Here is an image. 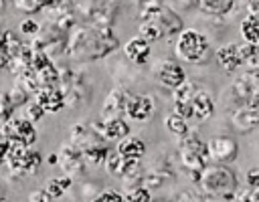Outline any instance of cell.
<instances>
[{"label": "cell", "mask_w": 259, "mask_h": 202, "mask_svg": "<svg viewBox=\"0 0 259 202\" xmlns=\"http://www.w3.org/2000/svg\"><path fill=\"white\" fill-rule=\"evenodd\" d=\"M154 77L162 87L174 91L178 85H182L186 81V71L182 69L180 63H176L172 59H160L154 65Z\"/></svg>", "instance_id": "30bf717a"}, {"label": "cell", "mask_w": 259, "mask_h": 202, "mask_svg": "<svg viewBox=\"0 0 259 202\" xmlns=\"http://www.w3.org/2000/svg\"><path fill=\"white\" fill-rule=\"evenodd\" d=\"M208 156L214 164H233L239 156V141L233 135H212L208 141Z\"/></svg>", "instance_id": "9c48e42d"}, {"label": "cell", "mask_w": 259, "mask_h": 202, "mask_svg": "<svg viewBox=\"0 0 259 202\" xmlns=\"http://www.w3.org/2000/svg\"><path fill=\"white\" fill-rule=\"evenodd\" d=\"M63 93H65V107H81L87 101V91L83 83L77 85H61Z\"/></svg>", "instance_id": "cb8c5ba5"}, {"label": "cell", "mask_w": 259, "mask_h": 202, "mask_svg": "<svg viewBox=\"0 0 259 202\" xmlns=\"http://www.w3.org/2000/svg\"><path fill=\"white\" fill-rule=\"evenodd\" d=\"M69 131H71L69 143H73V145L79 147V149H85V147H89V145H93V143L103 141V139L99 137V133L91 127V123H85V121H79V123L71 125ZM105 143H107V141H105Z\"/></svg>", "instance_id": "ac0fdd59"}, {"label": "cell", "mask_w": 259, "mask_h": 202, "mask_svg": "<svg viewBox=\"0 0 259 202\" xmlns=\"http://www.w3.org/2000/svg\"><path fill=\"white\" fill-rule=\"evenodd\" d=\"M40 164H42V156L32 145H16V143L8 145V154H6L4 166L14 178L36 174Z\"/></svg>", "instance_id": "5b68a950"}, {"label": "cell", "mask_w": 259, "mask_h": 202, "mask_svg": "<svg viewBox=\"0 0 259 202\" xmlns=\"http://www.w3.org/2000/svg\"><path fill=\"white\" fill-rule=\"evenodd\" d=\"M245 184L251 190H259V168H251L245 174Z\"/></svg>", "instance_id": "7bdbcfd3"}, {"label": "cell", "mask_w": 259, "mask_h": 202, "mask_svg": "<svg viewBox=\"0 0 259 202\" xmlns=\"http://www.w3.org/2000/svg\"><path fill=\"white\" fill-rule=\"evenodd\" d=\"M202 202H221V200H210V198H204Z\"/></svg>", "instance_id": "816d5d0a"}, {"label": "cell", "mask_w": 259, "mask_h": 202, "mask_svg": "<svg viewBox=\"0 0 259 202\" xmlns=\"http://www.w3.org/2000/svg\"><path fill=\"white\" fill-rule=\"evenodd\" d=\"M12 113H14V103L10 95L0 91V121H6L8 117H12Z\"/></svg>", "instance_id": "74e56055"}, {"label": "cell", "mask_w": 259, "mask_h": 202, "mask_svg": "<svg viewBox=\"0 0 259 202\" xmlns=\"http://www.w3.org/2000/svg\"><path fill=\"white\" fill-rule=\"evenodd\" d=\"M103 188L95 182V180H89V182H83L81 184V192H79V198L81 200H85V202H91L99 192H101Z\"/></svg>", "instance_id": "d590c367"}, {"label": "cell", "mask_w": 259, "mask_h": 202, "mask_svg": "<svg viewBox=\"0 0 259 202\" xmlns=\"http://www.w3.org/2000/svg\"><path fill=\"white\" fill-rule=\"evenodd\" d=\"M79 202H85V200H79Z\"/></svg>", "instance_id": "db71d44e"}, {"label": "cell", "mask_w": 259, "mask_h": 202, "mask_svg": "<svg viewBox=\"0 0 259 202\" xmlns=\"http://www.w3.org/2000/svg\"><path fill=\"white\" fill-rule=\"evenodd\" d=\"M34 77H36V81H38L40 87H57V85H61L59 67H57L55 63H51V65H47L45 69L36 71Z\"/></svg>", "instance_id": "4316f807"}, {"label": "cell", "mask_w": 259, "mask_h": 202, "mask_svg": "<svg viewBox=\"0 0 259 202\" xmlns=\"http://www.w3.org/2000/svg\"><path fill=\"white\" fill-rule=\"evenodd\" d=\"M178 160H180V166L186 172H202L210 164L206 141H202L196 135V131L190 129L178 141Z\"/></svg>", "instance_id": "277c9868"}, {"label": "cell", "mask_w": 259, "mask_h": 202, "mask_svg": "<svg viewBox=\"0 0 259 202\" xmlns=\"http://www.w3.org/2000/svg\"><path fill=\"white\" fill-rule=\"evenodd\" d=\"M121 168H123V158H121L115 149L109 152V156H107V160H105V170H107L113 178L119 180V176H121Z\"/></svg>", "instance_id": "d6a6232c"}, {"label": "cell", "mask_w": 259, "mask_h": 202, "mask_svg": "<svg viewBox=\"0 0 259 202\" xmlns=\"http://www.w3.org/2000/svg\"><path fill=\"white\" fill-rule=\"evenodd\" d=\"M214 57H217L219 65H221L227 73H231V75H235L239 69H243V61H241L239 44H237V42H225V44H221V46L214 50Z\"/></svg>", "instance_id": "e0dca14e"}, {"label": "cell", "mask_w": 259, "mask_h": 202, "mask_svg": "<svg viewBox=\"0 0 259 202\" xmlns=\"http://www.w3.org/2000/svg\"><path fill=\"white\" fill-rule=\"evenodd\" d=\"M109 152H111V149L107 147V143H105V141H99V143H93V145L81 149V156H83L85 166L91 168V170H95V168H101V166L105 164Z\"/></svg>", "instance_id": "7402d4cb"}, {"label": "cell", "mask_w": 259, "mask_h": 202, "mask_svg": "<svg viewBox=\"0 0 259 202\" xmlns=\"http://www.w3.org/2000/svg\"><path fill=\"white\" fill-rule=\"evenodd\" d=\"M115 152L125 160H142L146 156V141L136 135H127L115 143Z\"/></svg>", "instance_id": "ffe728a7"}, {"label": "cell", "mask_w": 259, "mask_h": 202, "mask_svg": "<svg viewBox=\"0 0 259 202\" xmlns=\"http://www.w3.org/2000/svg\"><path fill=\"white\" fill-rule=\"evenodd\" d=\"M45 115H47V111H45V109H42L34 99H30V101L24 105V117H26V119H30L32 123L40 121Z\"/></svg>", "instance_id": "8d00e7d4"}, {"label": "cell", "mask_w": 259, "mask_h": 202, "mask_svg": "<svg viewBox=\"0 0 259 202\" xmlns=\"http://www.w3.org/2000/svg\"><path fill=\"white\" fill-rule=\"evenodd\" d=\"M140 18L142 20H154L160 26V30L164 32V36H178L184 30V22H182L180 14L168 4H160L152 10L140 12Z\"/></svg>", "instance_id": "8992f818"}, {"label": "cell", "mask_w": 259, "mask_h": 202, "mask_svg": "<svg viewBox=\"0 0 259 202\" xmlns=\"http://www.w3.org/2000/svg\"><path fill=\"white\" fill-rule=\"evenodd\" d=\"M214 113V99L206 89H198L192 97V117L198 121L210 119Z\"/></svg>", "instance_id": "d6986e66"}, {"label": "cell", "mask_w": 259, "mask_h": 202, "mask_svg": "<svg viewBox=\"0 0 259 202\" xmlns=\"http://www.w3.org/2000/svg\"><path fill=\"white\" fill-rule=\"evenodd\" d=\"M6 200V190H4V186L0 184V202H4Z\"/></svg>", "instance_id": "681fc988"}, {"label": "cell", "mask_w": 259, "mask_h": 202, "mask_svg": "<svg viewBox=\"0 0 259 202\" xmlns=\"http://www.w3.org/2000/svg\"><path fill=\"white\" fill-rule=\"evenodd\" d=\"M32 99H34L47 113H57V111H61V109L65 107V93H63L61 85H57V87H40V89L32 95Z\"/></svg>", "instance_id": "2e32d148"}, {"label": "cell", "mask_w": 259, "mask_h": 202, "mask_svg": "<svg viewBox=\"0 0 259 202\" xmlns=\"http://www.w3.org/2000/svg\"><path fill=\"white\" fill-rule=\"evenodd\" d=\"M28 202H55V198L42 188V190H34L28 194Z\"/></svg>", "instance_id": "ee69618b"}, {"label": "cell", "mask_w": 259, "mask_h": 202, "mask_svg": "<svg viewBox=\"0 0 259 202\" xmlns=\"http://www.w3.org/2000/svg\"><path fill=\"white\" fill-rule=\"evenodd\" d=\"M26 42L22 40V34L20 32H14V30H4V40H2V46H4V50L8 53V57L12 59V57H16L20 50H22V46H24Z\"/></svg>", "instance_id": "f1b7e54d"}, {"label": "cell", "mask_w": 259, "mask_h": 202, "mask_svg": "<svg viewBox=\"0 0 259 202\" xmlns=\"http://www.w3.org/2000/svg\"><path fill=\"white\" fill-rule=\"evenodd\" d=\"M144 176H146V166L142 164V160H125L123 158V168H121V176H119V182H123V188L142 184Z\"/></svg>", "instance_id": "44dd1931"}, {"label": "cell", "mask_w": 259, "mask_h": 202, "mask_svg": "<svg viewBox=\"0 0 259 202\" xmlns=\"http://www.w3.org/2000/svg\"><path fill=\"white\" fill-rule=\"evenodd\" d=\"M196 91H198L196 83H192V81L186 79L182 85H178L172 91V101H192V97L196 95Z\"/></svg>", "instance_id": "1f68e13d"}, {"label": "cell", "mask_w": 259, "mask_h": 202, "mask_svg": "<svg viewBox=\"0 0 259 202\" xmlns=\"http://www.w3.org/2000/svg\"><path fill=\"white\" fill-rule=\"evenodd\" d=\"M196 6L204 14L214 16V18H221V16H227L233 10L235 0H196Z\"/></svg>", "instance_id": "603a6c76"}, {"label": "cell", "mask_w": 259, "mask_h": 202, "mask_svg": "<svg viewBox=\"0 0 259 202\" xmlns=\"http://www.w3.org/2000/svg\"><path fill=\"white\" fill-rule=\"evenodd\" d=\"M247 105H251L255 111H259V87L253 91V95L249 97V101H247Z\"/></svg>", "instance_id": "7dc6e473"}, {"label": "cell", "mask_w": 259, "mask_h": 202, "mask_svg": "<svg viewBox=\"0 0 259 202\" xmlns=\"http://www.w3.org/2000/svg\"><path fill=\"white\" fill-rule=\"evenodd\" d=\"M8 2H10L16 10H20V12H24V14H34V12L40 10L34 0H8Z\"/></svg>", "instance_id": "60d3db41"}, {"label": "cell", "mask_w": 259, "mask_h": 202, "mask_svg": "<svg viewBox=\"0 0 259 202\" xmlns=\"http://www.w3.org/2000/svg\"><path fill=\"white\" fill-rule=\"evenodd\" d=\"M198 190L204 198L210 200H221V202H231L237 196L239 190V178L237 172L229 164H214L210 162L198 178Z\"/></svg>", "instance_id": "7a4b0ae2"}, {"label": "cell", "mask_w": 259, "mask_h": 202, "mask_svg": "<svg viewBox=\"0 0 259 202\" xmlns=\"http://www.w3.org/2000/svg\"><path fill=\"white\" fill-rule=\"evenodd\" d=\"M18 32L22 36H36L40 32V24L36 20H32V18H24L20 22V26H18Z\"/></svg>", "instance_id": "f35d334b"}, {"label": "cell", "mask_w": 259, "mask_h": 202, "mask_svg": "<svg viewBox=\"0 0 259 202\" xmlns=\"http://www.w3.org/2000/svg\"><path fill=\"white\" fill-rule=\"evenodd\" d=\"M91 127L99 133V137L103 141H119L123 137L130 135V123L123 119V117H117V119H97V121H91Z\"/></svg>", "instance_id": "4fadbf2b"}, {"label": "cell", "mask_w": 259, "mask_h": 202, "mask_svg": "<svg viewBox=\"0 0 259 202\" xmlns=\"http://www.w3.org/2000/svg\"><path fill=\"white\" fill-rule=\"evenodd\" d=\"M73 186V178L71 176H61V178H49L47 180V184H45V190L57 200V198H61L69 188Z\"/></svg>", "instance_id": "83f0119b"}, {"label": "cell", "mask_w": 259, "mask_h": 202, "mask_svg": "<svg viewBox=\"0 0 259 202\" xmlns=\"http://www.w3.org/2000/svg\"><path fill=\"white\" fill-rule=\"evenodd\" d=\"M164 127H166L172 135H176L178 139L184 137V135L190 131V127H188V119L176 115L174 111H168V113H166V117H164Z\"/></svg>", "instance_id": "484cf974"}, {"label": "cell", "mask_w": 259, "mask_h": 202, "mask_svg": "<svg viewBox=\"0 0 259 202\" xmlns=\"http://www.w3.org/2000/svg\"><path fill=\"white\" fill-rule=\"evenodd\" d=\"M8 95H10V99H12V103H14V107H18V105H26L30 99H32V95L26 91V89H22L18 83H14L12 85V89L8 91Z\"/></svg>", "instance_id": "836d02e7"}, {"label": "cell", "mask_w": 259, "mask_h": 202, "mask_svg": "<svg viewBox=\"0 0 259 202\" xmlns=\"http://www.w3.org/2000/svg\"><path fill=\"white\" fill-rule=\"evenodd\" d=\"M176 115L184 119H192V101H172V109Z\"/></svg>", "instance_id": "ab89813d"}, {"label": "cell", "mask_w": 259, "mask_h": 202, "mask_svg": "<svg viewBox=\"0 0 259 202\" xmlns=\"http://www.w3.org/2000/svg\"><path fill=\"white\" fill-rule=\"evenodd\" d=\"M245 8H247V14L259 16V0H245Z\"/></svg>", "instance_id": "bcb514c9"}, {"label": "cell", "mask_w": 259, "mask_h": 202, "mask_svg": "<svg viewBox=\"0 0 259 202\" xmlns=\"http://www.w3.org/2000/svg\"><path fill=\"white\" fill-rule=\"evenodd\" d=\"M119 46L111 26L77 24L67 36V55L75 61H97Z\"/></svg>", "instance_id": "6da1fadb"}, {"label": "cell", "mask_w": 259, "mask_h": 202, "mask_svg": "<svg viewBox=\"0 0 259 202\" xmlns=\"http://www.w3.org/2000/svg\"><path fill=\"white\" fill-rule=\"evenodd\" d=\"M34 2L38 4V8H47V10H51V8L61 6L65 0H34Z\"/></svg>", "instance_id": "f6af8a7d"}, {"label": "cell", "mask_w": 259, "mask_h": 202, "mask_svg": "<svg viewBox=\"0 0 259 202\" xmlns=\"http://www.w3.org/2000/svg\"><path fill=\"white\" fill-rule=\"evenodd\" d=\"M174 53L180 61H186L190 65H202L208 61L212 48H210V40L204 32H200L196 28H184L176 36Z\"/></svg>", "instance_id": "3957f363"}, {"label": "cell", "mask_w": 259, "mask_h": 202, "mask_svg": "<svg viewBox=\"0 0 259 202\" xmlns=\"http://www.w3.org/2000/svg\"><path fill=\"white\" fill-rule=\"evenodd\" d=\"M172 2H174V4H172V8H174V6H178V8H186V10H188V8H192V6L196 4V0H172Z\"/></svg>", "instance_id": "c3c4849f"}, {"label": "cell", "mask_w": 259, "mask_h": 202, "mask_svg": "<svg viewBox=\"0 0 259 202\" xmlns=\"http://www.w3.org/2000/svg\"><path fill=\"white\" fill-rule=\"evenodd\" d=\"M127 99H130V93L127 89L123 87H113L103 103H101V109H99V119L107 121V119H117V117H123L125 115V107H127Z\"/></svg>", "instance_id": "8fae6325"}, {"label": "cell", "mask_w": 259, "mask_h": 202, "mask_svg": "<svg viewBox=\"0 0 259 202\" xmlns=\"http://www.w3.org/2000/svg\"><path fill=\"white\" fill-rule=\"evenodd\" d=\"M123 196H125V202H154L152 192L144 184H136V186L123 188Z\"/></svg>", "instance_id": "f546056e"}, {"label": "cell", "mask_w": 259, "mask_h": 202, "mask_svg": "<svg viewBox=\"0 0 259 202\" xmlns=\"http://www.w3.org/2000/svg\"><path fill=\"white\" fill-rule=\"evenodd\" d=\"M4 202H10V200H8V198H6V200H4Z\"/></svg>", "instance_id": "f5cc1de1"}, {"label": "cell", "mask_w": 259, "mask_h": 202, "mask_svg": "<svg viewBox=\"0 0 259 202\" xmlns=\"http://www.w3.org/2000/svg\"><path fill=\"white\" fill-rule=\"evenodd\" d=\"M91 202H125V196L115 188H103Z\"/></svg>", "instance_id": "e575fe53"}, {"label": "cell", "mask_w": 259, "mask_h": 202, "mask_svg": "<svg viewBox=\"0 0 259 202\" xmlns=\"http://www.w3.org/2000/svg\"><path fill=\"white\" fill-rule=\"evenodd\" d=\"M166 180L160 176V174H156V172H146V176H144V180H142V184L148 188V190H156V188H162V184H164Z\"/></svg>", "instance_id": "b9f144b4"}, {"label": "cell", "mask_w": 259, "mask_h": 202, "mask_svg": "<svg viewBox=\"0 0 259 202\" xmlns=\"http://www.w3.org/2000/svg\"><path fill=\"white\" fill-rule=\"evenodd\" d=\"M123 57L136 65V67H144L150 57H152V42H148L146 38H142L140 34L132 36L130 40L123 42Z\"/></svg>", "instance_id": "5bb4252c"}, {"label": "cell", "mask_w": 259, "mask_h": 202, "mask_svg": "<svg viewBox=\"0 0 259 202\" xmlns=\"http://www.w3.org/2000/svg\"><path fill=\"white\" fill-rule=\"evenodd\" d=\"M239 30H241V36H243L245 42H251V44H257L259 46V16L247 14L241 20Z\"/></svg>", "instance_id": "d4e9b609"}, {"label": "cell", "mask_w": 259, "mask_h": 202, "mask_svg": "<svg viewBox=\"0 0 259 202\" xmlns=\"http://www.w3.org/2000/svg\"><path fill=\"white\" fill-rule=\"evenodd\" d=\"M138 34L142 38H146L148 42H156V40L164 38V32L160 30V26L154 20H142L140 26H138Z\"/></svg>", "instance_id": "4dcf8cb0"}, {"label": "cell", "mask_w": 259, "mask_h": 202, "mask_svg": "<svg viewBox=\"0 0 259 202\" xmlns=\"http://www.w3.org/2000/svg\"><path fill=\"white\" fill-rule=\"evenodd\" d=\"M229 125L235 133H251L259 125V111H255L247 103L237 105L229 113Z\"/></svg>", "instance_id": "7c38bea8"}, {"label": "cell", "mask_w": 259, "mask_h": 202, "mask_svg": "<svg viewBox=\"0 0 259 202\" xmlns=\"http://www.w3.org/2000/svg\"><path fill=\"white\" fill-rule=\"evenodd\" d=\"M154 109H156V105L150 95H130L127 107H125V117H130L132 121L144 123L152 117Z\"/></svg>", "instance_id": "9a60e30c"}, {"label": "cell", "mask_w": 259, "mask_h": 202, "mask_svg": "<svg viewBox=\"0 0 259 202\" xmlns=\"http://www.w3.org/2000/svg\"><path fill=\"white\" fill-rule=\"evenodd\" d=\"M57 166L61 168V172L65 176H71L73 180L77 178H83L87 174V166L83 162V156H81V149L75 147L73 143H63L59 149H57Z\"/></svg>", "instance_id": "ba28073f"}, {"label": "cell", "mask_w": 259, "mask_h": 202, "mask_svg": "<svg viewBox=\"0 0 259 202\" xmlns=\"http://www.w3.org/2000/svg\"><path fill=\"white\" fill-rule=\"evenodd\" d=\"M0 129L8 137L10 143L16 145H34L36 141V127L30 119L26 117H8L6 121H0Z\"/></svg>", "instance_id": "52a82bcc"}, {"label": "cell", "mask_w": 259, "mask_h": 202, "mask_svg": "<svg viewBox=\"0 0 259 202\" xmlns=\"http://www.w3.org/2000/svg\"><path fill=\"white\" fill-rule=\"evenodd\" d=\"M49 164H57V154H51L49 156Z\"/></svg>", "instance_id": "f907efd6"}]
</instances>
